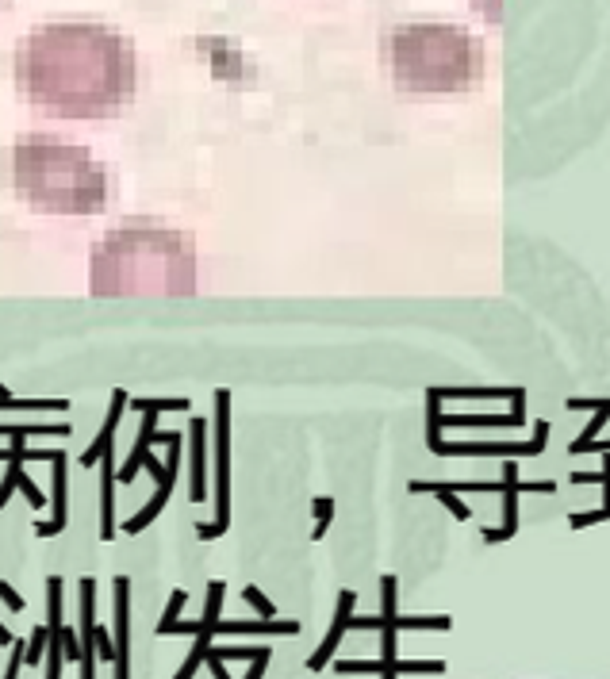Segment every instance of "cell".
I'll list each match as a JSON object with an SVG mask.
<instances>
[{
	"label": "cell",
	"instance_id": "6da1fadb",
	"mask_svg": "<svg viewBox=\"0 0 610 679\" xmlns=\"http://www.w3.org/2000/svg\"><path fill=\"white\" fill-rule=\"evenodd\" d=\"M16 89L54 119H112L139 89L127 35L93 20L39 24L16 47Z\"/></svg>",
	"mask_w": 610,
	"mask_h": 679
},
{
	"label": "cell",
	"instance_id": "7a4b0ae2",
	"mask_svg": "<svg viewBox=\"0 0 610 679\" xmlns=\"http://www.w3.org/2000/svg\"><path fill=\"white\" fill-rule=\"evenodd\" d=\"M89 292L96 300H188L196 296V242L150 219L112 227L93 246Z\"/></svg>",
	"mask_w": 610,
	"mask_h": 679
},
{
	"label": "cell",
	"instance_id": "3957f363",
	"mask_svg": "<svg viewBox=\"0 0 610 679\" xmlns=\"http://www.w3.org/2000/svg\"><path fill=\"white\" fill-rule=\"evenodd\" d=\"M4 177L12 196L39 215H100L112 200L108 165L58 135H20L8 146Z\"/></svg>",
	"mask_w": 610,
	"mask_h": 679
},
{
	"label": "cell",
	"instance_id": "277c9868",
	"mask_svg": "<svg viewBox=\"0 0 610 679\" xmlns=\"http://www.w3.org/2000/svg\"><path fill=\"white\" fill-rule=\"evenodd\" d=\"M388 70L403 96L438 100L461 96L484 77V43L461 24L415 20L388 35Z\"/></svg>",
	"mask_w": 610,
	"mask_h": 679
},
{
	"label": "cell",
	"instance_id": "5b68a950",
	"mask_svg": "<svg viewBox=\"0 0 610 679\" xmlns=\"http://www.w3.org/2000/svg\"><path fill=\"white\" fill-rule=\"evenodd\" d=\"M116 679H127V580H116Z\"/></svg>",
	"mask_w": 610,
	"mask_h": 679
},
{
	"label": "cell",
	"instance_id": "8992f818",
	"mask_svg": "<svg viewBox=\"0 0 610 679\" xmlns=\"http://www.w3.org/2000/svg\"><path fill=\"white\" fill-rule=\"evenodd\" d=\"M350 610H353V595L346 591V595H342V603H338V618H334V626H330L327 641H323V649L311 656V668H315V672H319V668H323V664L330 660V653L338 649V637H342V630L350 626Z\"/></svg>",
	"mask_w": 610,
	"mask_h": 679
},
{
	"label": "cell",
	"instance_id": "52a82bcc",
	"mask_svg": "<svg viewBox=\"0 0 610 679\" xmlns=\"http://www.w3.org/2000/svg\"><path fill=\"white\" fill-rule=\"evenodd\" d=\"M603 518H610V507H603V511H587V515H572V526H576V530H584V526L603 522Z\"/></svg>",
	"mask_w": 610,
	"mask_h": 679
},
{
	"label": "cell",
	"instance_id": "ba28073f",
	"mask_svg": "<svg viewBox=\"0 0 610 679\" xmlns=\"http://www.w3.org/2000/svg\"><path fill=\"white\" fill-rule=\"evenodd\" d=\"M246 599H250V603H254V607H258L261 614H273V603H265V599H261L258 591H246Z\"/></svg>",
	"mask_w": 610,
	"mask_h": 679
},
{
	"label": "cell",
	"instance_id": "9c48e42d",
	"mask_svg": "<svg viewBox=\"0 0 610 679\" xmlns=\"http://www.w3.org/2000/svg\"><path fill=\"white\" fill-rule=\"evenodd\" d=\"M0 599H4L8 607H20V595H16V591H12L8 584H0Z\"/></svg>",
	"mask_w": 610,
	"mask_h": 679
},
{
	"label": "cell",
	"instance_id": "30bf717a",
	"mask_svg": "<svg viewBox=\"0 0 610 679\" xmlns=\"http://www.w3.org/2000/svg\"><path fill=\"white\" fill-rule=\"evenodd\" d=\"M0 645H8V630L4 626H0Z\"/></svg>",
	"mask_w": 610,
	"mask_h": 679
},
{
	"label": "cell",
	"instance_id": "8fae6325",
	"mask_svg": "<svg viewBox=\"0 0 610 679\" xmlns=\"http://www.w3.org/2000/svg\"><path fill=\"white\" fill-rule=\"evenodd\" d=\"M8 4H12V0H0V8H8Z\"/></svg>",
	"mask_w": 610,
	"mask_h": 679
}]
</instances>
